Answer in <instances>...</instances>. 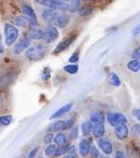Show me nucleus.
Instances as JSON below:
<instances>
[{
    "label": "nucleus",
    "mask_w": 140,
    "mask_h": 158,
    "mask_svg": "<svg viewBox=\"0 0 140 158\" xmlns=\"http://www.w3.org/2000/svg\"><path fill=\"white\" fill-rule=\"evenodd\" d=\"M26 58L30 61H40L44 59L46 55V48L42 44H37L30 47L26 51Z\"/></svg>",
    "instance_id": "f257e3e1"
},
{
    "label": "nucleus",
    "mask_w": 140,
    "mask_h": 158,
    "mask_svg": "<svg viewBox=\"0 0 140 158\" xmlns=\"http://www.w3.org/2000/svg\"><path fill=\"white\" fill-rule=\"evenodd\" d=\"M35 2L49 9L55 11H69V4L61 0H35Z\"/></svg>",
    "instance_id": "f03ea898"
},
{
    "label": "nucleus",
    "mask_w": 140,
    "mask_h": 158,
    "mask_svg": "<svg viewBox=\"0 0 140 158\" xmlns=\"http://www.w3.org/2000/svg\"><path fill=\"white\" fill-rule=\"evenodd\" d=\"M4 36L5 44L7 46H11L14 44L19 36V31L17 27L9 23L4 24Z\"/></svg>",
    "instance_id": "7ed1b4c3"
},
{
    "label": "nucleus",
    "mask_w": 140,
    "mask_h": 158,
    "mask_svg": "<svg viewBox=\"0 0 140 158\" xmlns=\"http://www.w3.org/2000/svg\"><path fill=\"white\" fill-rule=\"evenodd\" d=\"M106 119L114 128L121 124H126L128 122L127 117L120 112H109L106 114Z\"/></svg>",
    "instance_id": "20e7f679"
},
{
    "label": "nucleus",
    "mask_w": 140,
    "mask_h": 158,
    "mask_svg": "<svg viewBox=\"0 0 140 158\" xmlns=\"http://www.w3.org/2000/svg\"><path fill=\"white\" fill-rule=\"evenodd\" d=\"M44 40L47 44H50L54 40H56L59 36V32L56 27L53 25H48L44 31Z\"/></svg>",
    "instance_id": "39448f33"
},
{
    "label": "nucleus",
    "mask_w": 140,
    "mask_h": 158,
    "mask_svg": "<svg viewBox=\"0 0 140 158\" xmlns=\"http://www.w3.org/2000/svg\"><path fill=\"white\" fill-rule=\"evenodd\" d=\"M74 39H75V37L74 35H71V36L64 39L63 41L59 42V44H57V46L55 47V49L53 50V54L56 55V54H61L62 52L65 51L73 44V42L74 41Z\"/></svg>",
    "instance_id": "423d86ee"
},
{
    "label": "nucleus",
    "mask_w": 140,
    "mask_h": 158,
    "mask_svg": "<svg viewBox=\"0 0 140 158\" xmlns=\"http://www.w3.org/2000/svg\"><path fill=\"white\" fill-rule=\"evenodd\" d=\"M97 145L99 148L102 151V152L106 155H111L113 152V145L112 143L106 138H100L97 141Z\"/></svg>",
    "instance_id": "0eeeda50"
},
{
    "label": "nucleus",
    "mask_w": 140,
    "mask_h": 158,
    "mask_svg": "<svg viewBox=\"0 0 140 158\" xmlns=\"http://www.w3.org/2000/svg\"><path fill=\"white\" fill-rule=\"evenodd\" d=\"M22 12L26 16H27L32 22V25L36 26L38 24V19H37V16L36 14L35 10L33 9V7L32 6H30L28 4L22 5Z\"/></svg>",
    "instance_id": "6e6552de"
},
{
    "label": "nucleus",
    "mask_w": 140,
    "mask_h": 158,
    "mask_svg": "<svg viewBox=\"0 0 140 158\" xmlns=\"http://www.w3.org/2000/svg\"><path fill=\"white\" fill-rule=\"evenodd\" d=\"M91 141L90 139H83V140L79 143L78 146V152L79 154L86 157L90 154V151L91 148Z\"/></svg>",
    "instance_id": "1a4fd4ad"
},
{
    "label": "nucleus",
    "mask_w": 140,
    "mask_h": 158,
    "mask_svg": "<svg viewBox=\"0 0 140 158\" xmlns=\"http://www.w3.org/2000/svg\"><path fill=\"white\" fill-rule=\"evenodd\" d=\"M30 44H31V40H30V38L25 37V38H22V40H20V41L17 42L14 47V49H13L14 54H22L24 50L29 49Z\"/></svg>",
    "instance_id": "9d476101"
},
{
    "label": "nucleus",
    "mask_w": 140,
    "mask_h": 158,
    "mask_svg": "<svg viewBox=\"0 0 140 158\" xmlns=\"http://www.w3.org/2000/svg\"><path fill=\"white\" fill-rule=\"evenodd\" d=\"M129 133V130L126 124H121L115 128V135L119 140H125L126 138H128Z\"/></svg>",
    "instance_id": "9b49d317"
},
{
    "label": "nucleus",
    "mask_w": 140,
    "mask_h": 158,
    "mask_svg": "<svg viewBox=\"0 0 140 158\" xmlns=\"http://www.w3.org/2000/svg\"><path fill=\"white\" fill-rule=\"evenodd\" d=\"M70 22V17L68 14H59L57 18L54 20V27H57L60 29H64L69 25Z\"/></svg>",
    "instance_id": "f8f14e48"
},
{
    "label": "nucleus",
    "mask_w": 140,
    "mask_h": 158,
    "mask_svg": "<svg viewBox=\"0 0 140 158\" xmlns=\"http://www.w3.org/2000/svg\"><path fill=\"white\" fill-rule=\"evenodd\" d=\"M74 106V103L73 102H70V103L67 104V105H64V106H62L61 108H59L58 110H56L54 113H53L49 117V119L50 120H53V119H56V118H59L60 117H62L63 115H64L67 112H69L71 108Z\"/></svg>",
    "instance_id": "ddd939ff"
},
{
    "label": "nucleus",
    "mask_w": 140,
    "mask_h": 158,
    "mask_svg": "<svg viewBox=\"0 0 140 158\" xmlns=\"http://www.w3.org/2000/svg\"><path fill=\"white\" fill-rule=\"evenodd\" d=\"M12 22L15 25V27H27L29 25H32L31 20L27 16H22V15L13 17Z\"/></svg>",
    "instance_id": "4468645a"
},
{
    "label": "nucleus",
    "mask_w": 140,
    "mask_h": 158,
    "mask_svg": "<svg viewBox=\"0 0 140 158\" xmlns=\"http://www.w3.org/2000/svg\"><path fill=\"white\" fill-rule=\"evenodd\" d=\"M58 16H59V14H58V12L55 10L49 9V8L45 9L41 13L42 18L45 22H51V23L54 22V20L56 19Z\"/></svg>",
    "instance_id": "2eb2a0df"
},
{
    "label": "nucleus",
    "mask_w": 140,
    "mask_h": 158,
    "mask_svg": "<svg viewBox=\"0 0 140 158\" xmlns=\"http://www.w3.org/2000/svg\"><path fill=\"white\" fill-rule=\"evenodd\" d=\"M91 123L93 124H100V123H104L106 122V116L102 112L100 111H94L90 115V119Z\"/></svg>",
    "instance_id": "dca6fc26"
},
{
    "label": "nucleus",
    "mask_w": 140,
    "mask_h": 158,
    "mask_svg": "<svg viewBox=\"0 0 140 158\" xmlns=\"http://www.w3.org/2000/svg\"><path fill=\"white\" fill-rule=\"evenodd\" d=\"M93 128L94 124L90 120L84 121L81 124V131L83 134V136H85V137H87L91 133H92Z\"/></svg>",
    "instance_id": "f3484780"
},
{
    "label": "nucleus",
    "mask_w": 140,
    "mask_h": 158,
    "mask_svg": "<svg viewBox=\"0 0 140 158\" xmlns=\"http://www.w3.org/2000/svg\"><path fill=\"white\" fill-rule=\"evenodd\" d=\"M106 133V128L104 123H100V124H94L93 131L92 134L96 138H102Z\"/></svg>",
    "instance_id": "a211bd4d"
},
{
    "label": "nucleus",
    "mask_w": 140,
    "mask_h": 158,
    "mask_svg": "<svg viewBox=\"0 0 140 158\" xmlns=\"http://www.w3.org/2000/svg\"><path fill=\"white\" fill-rule=\"evenodd\" d=\"M64 126H65V121L64 120H57L51 123L48 128V130L50 133H55V132H61L64 130Z\"/></svg>",
    "instance_id": "6ab92c4d"
},
{
    "label": "nucleus",
    "mask_w": 140,
    "mask_h": 158,
    "mask_svg": "<svg viewBox=\"0 0 140 158\" xmlns=\"http://www.w3.org/2000/svg\"><path fill=\"white\" fill-rule=\"evenodd\" d=\"M45 32L40 28H34L30 32V40H41L44 39Z\"/></svg>",
    "instance_id": "aec40b11"
},
{
    "label": "nucleus",
    "mask_w": 140,
    "mask_h": 158,
    "mask_svg": "<svg viewBox=\"0 0 140 158\" xmlns=\"http://www.w3.org/2000/svg\"><path fill=\"white\" fill-rule=\"evenodd\" d=\"M108 82L111 86L119 87L121 85V78L116 73H111L108 76Z\"/></svg>",
    "instance_id": "412c9836"
},
{
    "label": "nucleus",
    "mask_w": 140,
    "mask_h": 158,
    "mask_svg": "<svg viewBox=\"0 0 140 158\" xmlns=\"http://www.w3.org/2000/svg\"><path fill=\"white\" fill-rule=\"evenodd\" d=\"M127 69L134 73H138L140 70V61L138 59H131L127 63Z\"/></svg>",
    "instance_id": "4be33fe9"
},
{
    "label": "nucleus",
    "mask_w": 140,
    "mask_h": 158,
    "mask_svg": "<svg viewBox=\"0 0 140 158\" xmlns=\"http://www.w3.org/2000/svg\"><path fill=\"white\" fill-rule=\"evenodd\" d=\"M54 144L59 147L67 145V137L63 133H59L57 135L54 136Z\"/></svg>",
    "instance_id": "5701e85b"
},
{
    "label": "nucleus",
    "mask_w": 140,
    "mask_h": 158,
    "mask_svg": "<svg viewBox=\"0 0 140 158\" xmlns=\"http://www.w3.org/2000/svg\"><path fill=\"white\" fill-rule=\"evenodd\" d=\"M64 70L67 73L74 75V74L78 73V65L75 64H68L64 67Z\"/></svg>",
    "instance_id": "b1692460"
},
{
    "label": "nucleus",
    "mask_w": 140,
    "mask_h": 158,
    "mask_svg": "<svg viewBox=\"0 0 140 158\" xmlns=\"http://www.w3.org/2000/svg\"><path fill=\"white\" fill-rule=\"evenodd\" d=\"M81 8V0H73L69 4V12L71 13L78 12Z\"/></svg>",
    "instance_id": "393cba45"
},
{
    "label": "nucleus",
    "mask_w": 140,
    "mask_h": 158,
    "mask_svg": "<svg viewBox=\"0 0 140 158\" xmlns=\"http://www.w3.org/2000/svg\"><path fill=\"white\" fill-rule=\"evenodd\" d=\"M12 116L10 114L0 116V126H8L12 123Z\"/></svg>",
    "instance_id": "a878e982"
},
{
    "label": "nucleus",
    "mask_w": 140,
    "mask_h": 158,
    "mask_svg": "<svg viewBox=\"0 0 140 158\" xmlns=\"http://www.w3.org/2000/svg\"><path fill=\"white\" fill-rule=\"evenodd\" d=\"M93 12V8L91 7H81L80 10L78 11L79 16L81 17H87V16H89L91 15Z\"/></svg>",
    "instance_id": "bb28decb"
},
{
    "label": "nucleus",
    "mask_w": 140,
    "mask_h": 158,
    "mask_svg": "<svg viewBox=\"0 0 140 158\" xmlns=\"http://www.w3.org/2000/svg\"><path fill=\"white\" fill-rule=\"evenodd\" d=\"M42 80L44 81H48L50 77H51V69H49V67H45L41 72L40 74Z\"/></svg>",
    "instance_id": "cd10ccee"
},
{
    "label": "nucleus",
    "mask_w": 140,
    "mask_h": 158,
    "mask_svg": "<svg viewBox=\"0 0 140 158\" xmlns=\"http://www.w3.org/2000/svg\"><path fill=\"white\" fill-rule=\"evenodd\" d=\"M56 146L55 144H50V145L47 146V148H45V155L49 157V156H54V153H55V151H56Z\"/></svg>",
    "instance_id": "c85d7f7f"
},
{
    "label": "nucleus",
    "mask_w": 140,
    "mask_h": 158,
    "mask_svg": "<svg viewBox=\"0 0 140 158\" xmlns=\"http://www.w3.org/2000/svg\"><path fill=\"white\" fill-rule=\"evenodd\" d=\"M68 148H69L68 145L61 146V147L57 148L56 151H55V153H54V156H63L64 154L67 153Z\"/></svg>",
    "instance_id": "c756f323"
},
{
    "label": "nucleus",
    "mask_w": 140,
    "mask_h": 158,
    "mask_svg": "<svg viewBox=\"0 0 140 158\" xmlns=\"http://www.w3.org/2000/svg\"><path fill=\"white\" fill-rule=\"evenodd\" d=\"M79 136V129L78 126H74V128H71L70 133H69V137L72 140H76Z\"/></svg>",
    "instance_id": "7c9ffc66"
},
{
    "label": "nucleus",
    "mask_w": 140,
    "mask_h": 158,
    "mask_svg": "<svg viewBox=\"0 0 140 158\" xmlns=\"http://www.w3.org/2000/svg\"><path fill=\"white\" fill-rule=\"evenodd\" d=\"M54 136L53 133H48L45 135L44 138H43V142L45 145H50V143L54 141Z\"/></svg>",
    "instance_id": "2f4dec72"
},
{
    "label": "nucleus",
    "mask_w": 140,
    "mask_h": 158,
    "mask_svg": "<svg viewBox=\"0 0 140 158\" xmlns=\"http://www.w3.org/2000/svg\"><path fill=\"white\" fill-rule=\"evenodd\" d=\"M79 60V49H77L76 51L73 53L71 56L69 57V62L70 64H76Z\"/></svg>",
    "instance_id": "473e14b6"
},
{
    "label": "nucleus",
    "mask_w": 140,
    "mask_h": 158,
    "mask_svg": "<svg viewBox=\"0 0 140 158\" xmlns=\"http://www.w3.org/2000/svg\"><path fill=\"white\" fill-rule=\"evenodd\" d=\"M90 156H91V158H99L101 156L100 151L97 149V148L95 145L91 146V151H90Z\"/></svg>",
    "instance_id": "72a5a7b5"
},
{
    "label": "nucleus",
    "mask_w": 140,
    "mask_h": 158,
    "mask_svg": "<svg viewBox=\"0 0 140 158\" xmlns=\"http://www.w3.org/2000/svg\"><path fill=\"white\" fill-rule=\"evenodd\" d=\"M75 122H76V118L73 117V118H70L69 119H68L67 121H65V126H64V130H67V129H70V128H74V124H75Z\"/></svg>",
    "instance_id": "f704fd0d"
},
{
    "label": "nucleus",
    "mask_w": 140,
    "mask_h": 158,
    "mask_svg": "<svg viewBox=\"0 0 140 158\" xmlns=\"http://www.w3.org/2000/svg\"><path fill=\"white\" fill-rule=\"evenodd\" d=\"M12 78V75H7V76L3 77L1 80H0V85L2 86H5V82H8V84L11 83Z\"/></svg>",
    "instance_id": "c9c22d12"
},
{
    "label": "nucleus",
    "mask_w": 140,
    "mask_h": 158,
    "mask_svg": "<svg viewBox=\"0 0 140 158\" xmlns=\"http://www.w3.org/2000/svg\"><path fill=\"white\" fill-rule=\"evenodd\" d=\"M77 152V148L75 145H71L69 146L68 150H67V155H72L75 156Z\"/></svg>",
    "instance_id": "e433bc0d"
},
{
    "label": "nucleus",
    "mask_w": 140,
    "mask_h": 158,
    "mask_svg": "<svg viewBox=\"0 0 140 158\" xmlns=\"http://www.w3.org/2000/svg\"><path fill=\"white\" fill-rule=\"evenodd\" d=\"M132 58L134 59H140V45L136 48L132 53Z\"/></svg>",
    "instance_id": "4c0bfd02"
},
{
    "label": "nucleus",
    "mask_w": 140,
    "mask_h": 158,
    "mask_svg": "<svg viewBox=\"0 0 140 158\" xmlns=\"http://www.w3.org/2000/svg\"><path fill=\"white\" fill-rule=\"evenodd\" d=\"M38 151H39V148H34L33 149L30 151V152L28 153V156H27V158H35L36 156L37 155L38 153Z\"/></svg>",
    "instance_id": "58836bf2"
},
{
    "label": "nucleus",
    "mask_w": 140,
    "mask_h": 158,
    "mask_svg": "<svg viewBox=\"0 0 140 158\" xmlns=\"http://www.w3.org/2000/svg\"><path fill=\"white\" fill-rule=\"evenodd\" d=\"M132 115H133L137 120L140 121V108L134 109L133 110H132Z\"/></svg>",
    "instance_id": "ea45409f"
},
{
    "label": "nucleus",
    "mask_w": 140,
    "mask_h": 158,
    "mask_svg": "<svg viewBox=\"0 0 140 158\" xmlns=\"http://www.w3.org/2000/svg\"><path fill=\"white\" fill-rule=\"evenodd\" d=\"M117 31H118V27H110L106 30V32L108 33V34H113Z\"/></svg>",
    "instance_id": "a19ab883"
},
{
    "label": "nucleus",
    "mask_w": 140,
    "mask_h": 158,
    "mask_svg": "<svg viewBox=\"0 0 140 158\" xmlns=\"http://www.w3.org/2000/svg\"><path fill=\"white\" fill-rule=\"evenodd\" d=\"M114 158H125V155L122 151H117L115 154V157Z\"/></svg>",
    "instance_id": "79ce46f5"
},
{
    "label": "nucleus",
    "mask_w": 140,
    "mask_h": 158,
    "mask_svg": "<svg viewBox=\"0 0 140 158\" xmlns=\"http://www.w3.org/2000/svg\"><path fill=\"white\" fill-rule=\"evenodd\" d=\"M140 32V27L139 26H138V27H134L133 29V31H132V34L134 35H137L139 34Z\"/></svg>",
    "instance_id": "37998d69"
},
{
    "label": "nucleus",
    "mask_w": 140,
    "mask_h": 158,
    "mask_svg": "<svg viewBox=\"0 0 140 158\" xmlns=\"http://www.w3.org/2000/svg\"><path fill=\"white\" fill-rule=\"evenodd\" d=\"M3 52H4V46H3V44H2V42H1V43H0V54H2Z\"/></svg>",
    "instance_id": "c03bdc74"
},
{
    "label": "nucleus",
    "mask_w": 140,
    "mask_h": 158,
    "mask_svg": "<svg viewBox=\"0 0 140 158\" xmlns=\"http://www.w3.org/2000/svg\"><path fill=\"white\" fill-rule=\"evenodd\" d=\"M63 158H77L76 156H72V155H66L64 156Z\"/></svg>",
    "instance_id": "a18cd8bd"
},
{
    "label": "nucleus",
    "mask_w": 140,
    "mask_h": 158,
    "mask_svg": "<svg viewBox=\"0 0 140 158\" xmlns=\"http://www.w3.org/2000/svg\"><path fill=\"white\" fill-rule=\"evenodd\" d=\"M61 1H64V2H69V1H73V0H61Z\"/></svg>",
    "instance_id": "49530a36"
},
{
    "label": "nucleus",
    "mask_w": 140,
    "mask_h": 158,
    "mask_svg": "<svg viewBox=\"0 0 140 158\" xmlns=\"http://www.w3.org/2000/svg\"><path fill=\"white\" fill-rule=\"evenodd\" d=\"M2 42V35H1V34H0V43Z\"/></svg>",
    "instance_id": "de8ad7c7"
},
{
    "label": "nucleus",
    "mask_w": 140,
    "mask_h": 158,
    "mask_svg": "<svg viewBox=\"0 0 140 158\" xmlns=\"http://www.w3.org/2000/svg\"><path fill=\"white\" fill-rule=\"evenodd\" d=\"M138 134L140 135V127H139V131H138Z\"/></svg>",
    "instance_id": "09e8293b"
}]
</instances>
